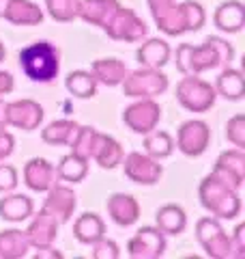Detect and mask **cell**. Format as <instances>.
Instances as JSON below:
<instances>
[{
    "label": "cell",
    "instance_id": "35",
    "mask_svg": "<svg viewBox=\"0 0 245 259\" xmlns=\"http://www.w3.org/2000/svg\"><path fill=\"white\" fill-rule=\"evenodd\" d=\"M226 139H228V143H232L236 149H245V117L241 112L234 115L232 119H228Z\"/></svg>",
    "mask_w": 245,
    "mask_h": 259
},
{
    "label": "cell",
    "instance_id": "9",
    "mask_svg": "<svg viewBox=\"0 0 245 259\" xmlns=\"http://www.w3.org/2000/svg\"><path fill=\"white\" fill-rule=\"evenodd\" d=\"M103 30L108 32V37L114 39V41H127V44L140 41L142 37H146V32H149L146 24L132 9H127V7H118L110 18V22L103 26Z\"/></svg>",
    "mask_w": 245,
    "mask_h": 259
},
{
    "label": "cell",
    "instance_id": "32",
    "mask_svg": "<svg viewBox=\"0 0 245 259\" xmlns=\"http://www.w3.org/2000/svg\"><path fill=\"white\" fill-rule=\"evenodd\" d=\"M151 7L153 20L157 24L161 32H166L168 37H174V15H176V3L174 0H146Z\"/></svg>",
    "mask_w": 245,
    "mask_h": 259
},
{
    "label": "cell",
    "instance_id": "19",
    "mask_svg": "<svg viewBox=\"0 0 245 259\" xmlns=\"http://www.w3.org/2000/svg\"><path fill=\"white\" fill-rule=\"evenodd\" d=\"M213 24L217 30L228 32V35L241 32V28L245 26V5L241 0H226L215 9Z\"/></svg>",
    "mask_w": 245,
    "mask_h": 259
},
{
    "label": "cell",
    "instance_id": "31",
    "mask_svg": "<svg viewBox=\"0 0 245 259\" xmlns=\"http://www.w3.org/2000/svg\"><path fill=\"white\" fill-rule=\"evenodd\" d=\"M65 87L67 91L78 97V100H88V97H95L97 95V80L91 71L86 69H76L65 78Z\"/></svg>",
    "mask_w": 245,
    "mask_h": 259
},
{
    "label": "cell",
    "instance_id": "13",
    "mask_svg": "<svg viewBox=\"0 0 245 259\" xmlns=\"http://www.w3.org/2000/svg\"><path fill=\"white\" fill-rule=\"evenodd\" d=\"M213 175H217L228 186H232L234 190H241L243 180H245V149L234 147V149L219 153Z\"/></svg>",
    "mask_w": 245,
    "mask_h": 259
},
{
    "label": "cell",
    "instance_id": "43",
    "mask_svg": "<svg viewBox=\"0 0 245 259\" xmlns=\"http://www.w3.org/2000/svg\"><path fill=\"white\" fill-rule=\"evenodd\" d=\"M5 56H7V50H5V44L0 41V63L5 61Z\"/></svg>",
    "mask_w": 245,
    "mask_h": 259
},
{
    "label": "cell",
    "instance_id": "3",
    "mask_svg": "<svg viewBox=\"0 0 245 259\" xmlns=\"http://www.w3.org/2000/svg\"><path fill=\"white\" fill-rule=\"evenodd\" d=\"M20 69L32 82H52L60 71V52L50 41H35L18 54Z\"/></svg>",
    "mask_w": 245,
    "mask_h": 259
},
{
    "label": "cell",
    "instance_id": "10",
    "mask_svg": "<svg viewBox=\"0 0 245 259\" xmlns=\"http://www.w3.org/2000/svg\"><path fill=\"white\" fill-rule=\"evenodd\" d=\"M120 164L127 180L140 186H155L163 175V166L159 164V160H155L149 153L142 151H132L127 156H122Z\"/></svg>",
    "mask_w": 245,
    "mask_h": 259
},
{
    "label": "cell",
    "instance_id": "28",
    "mask_svg": "<svg viewBox=\"0 0 245 259\" xmlns=\"http://www.w3.org/2000/svg\"><path fill=\"white\" fill-rule=\"evenodd\" d=\"M78 123L71 119H58L52 121L50 125H45L41 130V139L47 145H54V147H63V145H71L73 136L78 132Z\"/></svg>",
    "mask_w": 245,
    "mask_h": 259
},
{
    "label": "cell",
    "instance_id": "27",
    "mask_svg": "<svg viewBox=\"0 0 245 259\" xmlns=\"http://www.w3.org/2000/svg\"><path fill=\"white\" fill-rule=\"evenodd\" d=\"M91 74L95 76L97 84L120 87V82L127 76V67L118 59H97L91 65Z\"/></svg>",
    "mask_w": 245,
    "mask_h": 259
},
{
    "label": "cell",
    "instance_id": "18",
    "mask_svg": "<svg viewBox=\"0 0 245 259\" xmlns=\"http://www.w3.org/2000/svg\"><path fill=\"white\" fill-rule=\"evenodd\" d=\"M108 214L118 227H132L140 218V203L125 192H114L108 197Z\"/></svg>",
    "mask_w": 245,
    "mask_h": 259
},
{
    "label": "cell",
    "instance_id": "17",
    "mask_svg": "<svg viewBox=\"0 0 245 259\" xmlns=\"http://www.w3.org/2000/svg\"><path fill=\"white\" fill-rule=\"evenodd\" d=\"M76 205H78L76 192H73L71 188H67V186H60V184L52 186V188L47 190L45 201H43V209L50 212L60 225L71 221Z\"/></svg>",
    "mask_w": 245,
    "mask_h": 259
},
{
    "label": "cell",
    "instance_id": "7",
    "mask_svg": "<svg viewBox=\"0 0 245 259\" xmlns=\"http://www.w3.org/2000/svg\"><path fill=\"white\" fill-rule=\"evenodd\" d=\"M211 145V127L202 119H190L178 125L174 147L187 158H198Z\"/></svg>",
    "mask_w": 245,
    "mask_h": 259
},
{
    "label": "cell",
    "instance_id": "8",
    "mask_svg": "<svg viewBox=\"0 0 245 259\" xmlns=\"http://www.w3.org/2000/svg\"><path fill=\"white\" fill-rule=\"evenodd\" d=\"M161 121V106L155 102V97H140L132 106L122 110V123L134 134H149Z\"/></svg>",
    "mask_w": 245,
    "mask_h": 259
},
{
    "label": "cell",
    "instance_id": "14",
    "mask_svg": "<svg viewBox=\"0 0 245 259\" xmlns=\"http://www.w3.org/2000/svg\"><path fill=\"white\" fill-rule=\"evenodd\" d=\"M0 18L15 26H37L43 22V11L32 0H0Z\"/></svg>",
    "mask_w": 245,
    "mask_h": 259
},
{
    "label": "cell",
    "instance_id": "36",
    "mask_svg": "<svg viewBox=\"0 0 245 259\" xmlns=\"http://www.w3.org/2000/svg\"><path fill=\"white\" fill-rule=\"evenodd\" d=\"M93 259H118L120 257V248L114 240H108V238H101L97 240L93 244Z\"/></svg>",
    "mask_w": 245,
    "mask_h": 259
},
{
    "label": "cell",
    "instance_id": "24",
    "mask_svg": "<svg viewBox=\"0 0 245 259\" xmlns=\"http://www.w3.org/2000/svg\"><path fill=\"white\" fill-rule=\"evenodd\" d=\"M73 236L80 244L93 246L97 240H101L105 236V223L99 214L95 212H84L78 216V221L73 223Z\"/></svg>",
    "mask_w": 245,
    "mask_h": 259
},
{
    "label": "cell",
    "instance_id": "21",
    "mask_svg": "<svg viewBox=\"0 0 245 259\" xmlns=\"http://www.w3.org/2000/svg\"><path fill=\"white\" fill-rule=\"evenodd\" d=\"M120 7L118 0H80L78 3V18L93 26H105Z\"/></svg>",
    "mask_w": 245,
    "mask_h": 259
},
{
    "label": "cell",
    "instance_id": "33",
    "mask_svg": "<svg viewBox=\"0 0 245 259\" xmlns=\"http://www.w3.org/2000/svg\"><path fill=\"white\" fill-rule=\"evenodd\" d=\"M56 175H58V182L80 184L88 175V162L73 156V153H67V156H63L60 162L56 164Z\"/></svg>",
    "mask_w": 245,
    "mask_h": 259
},
{
    "label": "cell",
    "instance_id": "29",
    "mask_svg": "<svg viewBox=\"0 0 245 259\" xmlns=\"http://www.w3.org/2000/svg\"><path fill=\"white\" fill-rule=\"evenodd\" d=\"M26 233L20 229H5L0 233V259H22L28 255Z\"/></svg>",
    "mask_w": 245,
    "mask_h": 259
},
{
    "label": "cell",
    "instance_id": "11",
    "mask_svg": "<svg viewBox=\"0 0 245 259\" xmlns=\"http://www.w3.org/2000/svg\"><path fill=\"white\" fill-rule=\"evenodd\" d=\"M166 253V236L157 227H142L127 242V255L132 259H159Z\"/></svg>",
    "mask_w": 245,
    "mask_h": 259
},
{
    "label": "cell",
    "instance_id": "20",
    "mask_svg": "<svg viewBox=\"0 0 245 259\" xmlns=\"http://www.w3.org/2000/svg\"><path fill=\"white\" fill-rule=\"evenodd\" d=\"M122 147L116 139H112L108 134L97 132L93 147H91V160H95L101 168H116L122 160Z\"/></svg>",
    "mask_w": 245,
    "mask_h": 259
},
{
    "label": "cell",
    "instance_id": "25",
    "mask_svg": "<svg viewBox=\"0 0 245 259\" xmlns=\"http://www.w3.org/2000/svg\"><path fill=\"white\" fill-rule=\"evenodd\" d=\"M215 93L222 95L224 100L228 102H241L243 95H245V78H243V71L241 69H234V67H224L222 74L217 76L215 80Z\"/></svg>",
    "mask_w": 245,
    "mask_h": 259
},
{
    "label": "cell",
    "instance_id": "4",
    "mask_svg": "<svg viewBox=\"0 0 245 259\" xmlns=\"http://www.w3.org/2000/svg\"><path fill=\"white\" fill-rule=\"evenodd\" d=\"M122 93L127 97H134V100H140V97H157L163 95L170 87L168 76L163 74L161 69L155 67H142L136 71H127L125 80L120 82Z\"/></svg>",
    "mask_w": 245,
    "mask_h": 259
},
{
    "label": "cell",
    "instance_id": "39",
    "mask_svg": "<svg viewBox=\"0 0 245 259\" xmlns=\"http://www.w3.org/2000/svg\"><path fill=\"white\" fill-rule=\"evenodd\" d=\"M232 240V257H243L245 250V225H239L234 229V233L230 236Z\"/></svg>",
    "mask_w": 245,
    "mask_h": 259
},
{
    "label": "cell",
    "instance_id": "34",
    "mask_svg": "<svg viewBox=\"0 0 245 259\" xmlns=\"http://www.w3.org/2000/svg\"><path fill=\"white\" fill-rule=\"evenodd\" d=\"M78 3L80 0H45V9L52 20L67 24L78 18Z\"/></svg>",
    "mask_w": 245,
    "mask_h": 259
},
{
    "label": "cell",
    "instance_id": "2",
    "mask_svg": "<svg viewBox=\"0 0 245 259\" xmlns=\"http://www.w3.org/2000/svg\"><path fill=\"white\" fill-rule=\"evenodd\" d=\"M198 197H200L202 207L211 216H215L217 221H234L241 214L239 190H234L232 186H228L213 173L207 175L200 182Z\"/></svg>",
    "mask_w": 245,
    "mask_h": 259
},
{
    "label": "cell",
    "instance_id": "40",
    "mask_svg": "<svg viewBox=\"0 0 245 259\" xmlns=\"http://www.w3.org/2000/svg\"><path fill=\"white\" fill-rule=\"evenodd\" d=\"M13 89H15L13 76L9 74V71H0V97L13 93Z\"/></svg>",
    "mask_w": 245,
    "mask_h": 259
},
{
    "label": "cell",
    "instance_id": "42",
    "mask_svg": "<svg viewBox=\"0 0 245 259\" xmlns=\"http://www.w3.org/2000/svg\"><path fill=\"white\" fill-rule=\"evenodd\" d=\"M0 127H7V102L0 97Z\"/></svg>",
    "mask_w": 245,
    "mask_h": 259
},
{
    "label": "cell",
    "instance_id": "41",
    "mask_svg": "<svg viewBox=\"0 0 245 259\" xmlns=\"http://www.w3.org/2000/svg\"><path fill=\"white\" fill-rule=\"evenodd\" d=\"M60 257L63 255L54 246H41V248H37V253H35V259H60Z\"/></svg>",
    "mask_w": 245,
    "mask_h": 259
},
{
    "label": "cell",
    "instance_id": "12",
    "mask_svg": "<svg viewBox=\"0 0 245 259\" xmlns=\"http://www.w3.org/2000/svg\"><path fill=\"white\" fill-rule=\"evenodd\" d=\"M43 121V108L35 100H15L7 102V127H18L24 132L37 130Z\"/></svg>",
    "mask_w": 245,
    "mask_h": 259
},
{
    "label": "cell",
    "instance_id": "16",
    "mask_svg": "<svg viewBox=\"0 0 245 259\" xmlns=\"http://www.w3.org/2000/svg\"><path fill=\"white\" fill-rule=\"evenodd\" d=\"M58 227H60V223L56 221L50 212H45V209L41 207V212L32 218L28 229L24 233H26V240L30 246H35V248L52 246L56 236H58Z\"/></svg>",
    "mask_w": 245,
    "mask_h": 259
},
{
    "label": "cell",
    "instance_id": "22",
    "mask_svg": "<svg viewBox=\"0 0 245 259\" xmlns=\"http://www.w3.org/2000/svg\"><path fill=\"white\" fill-rule=\"evenodd\" d=\"M32 214H35V203L26 194L5 192V197L0 199V218L7 223H24Z\"/></svg>",
    "mask_w": 245,
    "mask_h": 259
},
{
    "label": "cell",
    "instance_id": "5",
    "mask_svg": "<svg viewBox=\"0 0 245 259\" xmlns=\"http://www.w3.org/2000/svg\"><path fill=\"white\" fill-rule=\"evenodd\" d=\"M176 102L190 112H207L217 100L215 87L198 76H183L176 84Z\"/></svg>",
    "mask_w": 245,
    "mask_h": 259
},
{
    "label": "cell",
    "instance_id": "26",
    "mask_svg": "<svg viewBox=\"0 0 245 259\" xmlns=\"http://www.w3.org/2000/svg\"><path fill=\"white\" fill-rule=\"evenodd\" d=\"M170 56H172V48L163 39H149L136 52V59L142 67H155V69H161L170 61Z\"/></svg>",
    "mask_w": 245,
    "mask_h": 259
},
{
    "label": "cell",
    "instance_id": "1",
    "mask_svg": "<svg viewBox=\"0 0 245 259\" xmlns=\"http://www.w3.org/2000/svg\"><path fill=\"white\" fill-rule=\"evenodd\" d=\"M234 61V48L222 37H207L202 46L181 44L174 52L176 69L183 76H200L202 71L228 67Z\"/></svg>",
    "mask_w": 245,
    "mask_h": 259
},
{
    "label": "cell",
    "instance_id": "23",
    "mask_svg": "<svg viewBox=\"0 0 245 259\" xmlns=\"http://www.w3.org/2000/svg\"><path fill=\"white\" fill-rule=\"evenodd\" d=\"M155 227L163 233V236H181L187 229V214L181 205L168 203L161 205L155 214Z\"/></svg>",
    "mask_w": 245,
    "mask_h": 259
},
{
    "label": "cell",
    "instance_id": "30",
    "mask_svg": "<svg viewBox=\"0 0 245 259\" xmlns=\"http://www.w3.org/2000/svg\"><path fill=\"white\" fill-rule=\"evenodd\" d=\"M144 153H149L155 160H166L174 153V139L163 130H151L149 134H144Z\"/></svg>",
    "mask_w": 245,
    "mask_h": 259
},
{
    "label": "cell",
    "instance_id": "15",
    "mask_svg": "<svg viewBox=\"0 0 245 259\" xmlns=\"http://www.w3.org/2000/svg\"><path fill=\"white\" fill-rule=\"evenodd\" d=\"M22 177H24V184H26L32 192H47L52 186L58 184L56 166L45 158L28 160L22 171Z\"/></svg>",
    "mask_w": 245,
    "mask_h": 259
},
{
    "label": "cell",
    "instance_id": "6",
    "mask_svg": "<svg viewBox=\"0 0 245 259\" xmlns=\"http://www.w3.org/2000/svg\"><path fill=\"white\" fill-rule=\"evenodd\" d=\"M196 240H198V244L204 248V253L209 257L213 259L232 257V240L215 216H204L196 223Z\"/></svg>",
    "mask_w": 245,
    "mask_h": 259
},
{
    "label": "cell",
    "instance_id": "37",
    "mask_svg": "<svg viewBox=\"0 0 245 259\" xmlns=\"http://www.w3.org/2000/svg\"><path fill=\"white\" fill-rule=\"evenodd\" d=\"M20 184L18 168L11 164H0V192H13Z\"/></svg>",
    "mask_w": 245,
    "mask_h": 259
},
{
    "label": "cell",
    "instance_id": "38",
    "mask_svg": "<svg viewBox=\"0 0 245 259\" xmlns=\"http://www.w3.org/2000/svg\"><path fill=\"white\" fill-rule=\"evenodd\" d=\"M15 149V136L7 132V127H0V162H5Z\"/></svg>",
    "mask_w": 245,
    "mask_h": 259
}]
</instances>
